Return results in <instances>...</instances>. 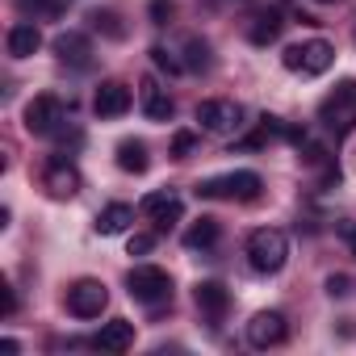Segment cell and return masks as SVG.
I'll use <instances>...</instances> for the list:
<instances>
[{
  "mask_svg": "<svg viewBox=\"0 0 356 356\" xmlns=\"http://www.w3.org/2000/svg\"><path fill=\"white\" fill-rule=\"evenodd\" d=\"M138 105H143V113H147V122H168L172 118V97H168V88H159V80L155 76H147L143 84H138Z\"/></svg>",
  "mask_w": 356,
  "mask_h": 356,
  "instance_id": "5bb4252c",
  "label": "cell"
},
{
  "mask_svg": "<svg viewBox=\"0 0 356 356\" xmlns=\"http://www.w3.org/2000/svg\"><path fill=\"white\" fill-rule=\"evenodd\" d=\"M38 47H42V34H38L34 22H17V26L9 30V55H13V59H30Z\"/></svg>",
  "mask_w": 356,
  "mask_h": 356,
  "instance_id": "e0dca14e",
  "label": "cell"
},
{
  "mask_svg": "<svg viewBox=\"0 0 356 356\" xmlns=\"http://www.w3.org/2000/svg\"><path fill=\"white\" fill-rule=\"evenodd\" d=\"M92 26H97L101 34H109V38H126V26H122V17H118L113 9H97V13H92Z\"/></svg>",
  "mask_w": 356,
  "mask_h": 356,
  "instance_id": "7402d4cb",
  "label": "cell"
},
{
  "mask_svg": "<svg viewBox=\"0 0 356 356\" xmlns=\"http://www.w3.org/2000/svg\"><path fill=\"white\" fill-rule=\"evenodd\" d=\"M193 302H197V310L210 318V327H218V323L227 318V310H231V293H227V285H218V281H197V285H193Z\"/></svg>",
  "mask_w": 356,
  "mask_h": 356,
  "instance_id": "7c38bea8",
  "label": "cell"
},
{
  "mask_svg": "<svg viewBox=\"0 0 356 356\" xmlns=\"http://www.w3.org/2000/svg\"><path fill=\"white\" fill-rule=\"evenodd\" d=\"M67 113H72V105H67L63 97L38 92V97L26 105V130L38 134V138H59L63 126H67Z\"/></svg>",
  "mask_w": 356,
  "mask_h": 356,
  "instance_id": "5b68a950",
  "label": "cell"
},
{
  "mask_svg": "<svg viewBox=\"0 0 356 356\" xmlns=\"http://www.w3.org/2000/svg\"><path fill=\"white\" fill-rule=\"evenodd\" d=\"M0 352H5V356H17L22 343H17V339H0Z\"/></svg>",
  "mask_w": 356,
  "mask_h": 356,
  "instance_id": "4dcf8cb0",
  "label": "cell"
},
{
  "mask_svg": "<svg viewBox=\"0 0 356 356\" xmlns=\"http://www.w3.org/2000/svg\"><path fill=\"white\" fill-rule=\"evenodd\" d=\"M17 5H22V9H38V13H51V9H55L51 0H17Z\"/></svg>",
  "mask_w": 356,
  "mask_h": 356,
  "instance_id": "f546056e",
  "label": "cell"
},
{
  "mask_svg": "<svg viewBox=\"0 0 356 356\" xmlns=\"http://www.w3.org/2000/svg\"><path fill=\"white\" fill-rule=\"evenodd\" d=\"M126 293H130L138 306L159 310V306L172 302V277H168L163 268H155V264H134V268L126 273Z\"/></svg>",
  "mask_w": 356,
  "mask_h": 356,
  "instance_id": "277c9868",
  "label": "cell"
},
{
  "mask_svg": "<svg viewBox=\"0 0 356 356\" xmlns=\"http://www.w3.org/2000/svg\"><path fill=\"white\" fill-rule=\"evenodd\" d=\"M281 63L289 72H302V76H323L331 63H335V47L323 42V38H310V42H298L281 55Z\"/></svg>",
  "mask_w": 356,
  "mask_h": 356,
  "instance_id": "8992f818",
  "label": "cell"
},
{
  "mask_svg": "<svg viewBox=\"0 0 356 356\" xmlns=\"http://www.w3.org/2000/svg\"><path fill=\"white\" fill-rule=\"evenodd\" d=\"M147 163H151V159H147V143H143V138H122V143H118V168H122V172L143 176Z\"/></svg>",
  "mask_w": 356,
  "mask_h": 356,
  "instance_id": "ffe728a7",
  "label": "cell"
},
{
  "mask_svg": "<svg viewBox=\"0 0 356 356\" xmlns=\"http://www.w3.org/2000/svg\"><path fill=\"white\" fill-rule=\"evenodd\" d=\"M281 30H285V22H281V13H256L252 22H248V38L256 42V47H268V42H277L281 38Z\"/></svg>",
  "mask_w": 356,
  "mask_h": 356,
  "instance_id": "ac0fdd59",
  "label": "cell"
},
{
  "mask_svg": "<svg viewBox=\"0 0 356 356\" xmlns=\"http://www.w3.org/2000/svg\"><path fill=\"white\" fill-rule=\"evenodd\" d=\"M318 122H323L335 138H343V134L356 130V80H339V84L323 97Z\"/></svg>",
  "mask_w": 356,
  "mask_h": 356,
  "instance_id": "7a4b0ae2",
  "label": "cell"
},
{
  "mask_svg": "<svg viewBox=\"0 0 356 356\" xmlns=\"http://www.w3.org/2000/svg\"><path fill=\"white\" fill-rule=\"evenodd\" d=\"M264 189L260 172H227V176H210V181L197 185V197H210V202H256Z\"/></svg>",
  "mask_w": 356,
  "mask_h": 356,
  "instance_id": "3957f363",
  "label": "cell"
},
{
  "mask_svg": "<svg viewBox=\"0 0 356 356\" xmlns=\"http://www.w3.org/2000/svg\"><path fill=\"white\" fill-rule=\"evenodd\" d=\"M17 310V293L13 289H5V314H13Z\"/></svg>",
  "mask_w": 356,
  "mask_h": 356,
  "instance_id": "1f68e13d",
  "label": "cell"
},
{
  "mask_svg": "<svg viewBox=\"0 0 356 356\" xmlns=\"http://www.w3.org/2000/svg\"><path fill=\"white\" fill-rule=\"evenodd\" d=\"M138 214H147V218L163 231V227H172L176 218L185 214V206H181V197H176L172 189H159V193H147V197L138 202Z\"/></svg>",
  "mask_w": 356,
  "mask_h": 356,
  "instance_id": "4fadbf2b",
  "label": "cell"
},
{
  "mask_svg": "<svg viewBox=\"0 0 356 356\" xmlns=\"http://www.w3.org/2000/svg\"><path fill=\"white\" fill-rule=\"evenodd\" d=\"M318 5H339V0H318Z\"/></svg>",
  "mask_w": 356,
  "mask_h": 356,
  "instance_id": "d6a6232c",
  "label": "cell"
},
{
  "mask_svg": "<svg viewBox=\"0 0 356 356\" xmlns=\"http://www.w3.org/2000/svg\"><path fill=\"white\" fill-rule=\"evenodd\" d=\"M327 293H331V298H343V293H348V277L331 273V277H327Z\"/></svg>",
  "mask_w": 356,
  "mask_h": 356,
  "instance_id": "f1b7e54d",
  "label": "cell"
},
{
  "mask_svg": "<svg viewBox=\"0 0 356 356\" xmlns=\"http://www.w3.org/2000/svg\"><path fill=\"white\" fill-rule=\"evenodd\" d=\"M185 51H189V59H185V67H189V72H206V67H210V42L189 38V42H185Z\"/></svg>",
  "mask_w": 356,
  "mask_h": 356,
  "instance_id": "603a6c76",
  "label": "cell"
},
{
  "mask_svg": "<svg viewBox=\"0 0 356 356\" xmlns=\"http://www.w3.org/2000/svg\"><path fill=\"white\" fill-rule=\"evenodd\" d=\"M193 147H197V134H189V130H181V134L172 138V155H176V159H185Z\"/></svg>",
  "mask_w": 356,
  "mask_h": 356,
  "instance_id": "d4e9b609",
  "label": "cell"
},
{
  "mask_svg": "<svg viewBox=\"0 0 356 356\" xmlns=\"http://www.w3.org/2000/svg\"><path fill=\"white\" fill-rule=\"evenodd\" d=\"M101 352H126V348H134V323L130 318H113V323H105L101 331H97V339H92Z\"/></svg>",
  "mask_w": 356,
  "mask_h": 356,
  "instance_id": "2e32d148",
  "label": "cell"
},
{
  "mask_svg": "<svg viewBox=\"0 0 356 356\" xmlns=\"http://www.w3.org/2000/svg\"><path fill=\"white\" fill-rule=\"evenodd\" d=\"M92 109H97V118H122L130 109V88L122 80H105L92 97Z\"/></svg>",
  "mask_w": 356,
  "mask_h": 356,
  "instance_id": "9a60e30c",
  "label": "cell"
},
{
  "mask_svg": "<svg viewBox=\"0 0 356 356\" xmlns=\"http://www.w3.org/2000/svg\"><path fill=\"white\" fill-rule=\"evenodd\" d=\"M55 55H59L63 67H76V72H88L92 67V42L80 30H63L55 38Z\"/></svg>",
  "mask_w": 356,
  "mask_h": 356,
  "instance_id": "8fae6325",
  "label": "cell"
},
{
  "mask_svg": "<svg viewBox=\"0 0 356 356\" xmlns=\"http://www.w3.org/2000/svg\"><path fill=\"white\" fill-rule=\"evenodd\" d=\"M197 126H202L206 134L227 138V134H235V130L243 126V109H239L235 101H222V97L202 101V105H197Z\"/></svg>",
  "mask_w": 356,
  "mask_h": 356,
  "instance_id": "52a82bcc",
  "label": "cell"
},
{
  "mask_svg": "<svg viewBox=\"0 0 356 356\" xmlns=\"http://www.w3.org/2000/svg\"><path fill=\"white\" fill-rule=\"evenodd\" d=\"M339 239H343L348 252L356 256V218H343V222H339Z\"/></svg>",
  "mask_w": 356,
  "mask_h": 356,
  "instance_id": "83f0119b",
  "label": "cell"
},
{
  "mask_svg": "<svg viewBox=\"0 0 356 356\" xmlns=\"http://www.w3.org/2000/svg\"><path fill=\"white\" fill-rule=\"evenodd\" d=\"M151 59H155V67H159V72H168V76H181V72H185V63L176 59L168 47H151Z\"/></svg>",
  "mask_w": 356,
  "mask_h": 356,
  "instance_id": "cb8c5ba5",
  "label": "cell"
},
{
  "mask_svg": "<svg viewBox=\"0 0 356 356\" xmlns=\"http://www.w3.org/2000/svg\"><path fill=\"white\" fill-rule=\"evenodd\" d=\"M80 168L72 163V159H51L47 163V172H42V189L55 197V202H67V197H76L80 193Z\"/></svg>",
  "mask_w": 356,
  "mask_h": 356,
  "instance_id": "9c48e42d",
  "label": "cell"
},
{
  "mask_svg": "<svg viewBox=\"0 0 356 356\" xmlns=\"http://www.w3.org/2000/svg\"><path fill=\"white\" fill-rule=\"evenodd\" d=\"M172 13H176V9H172V0H151V17H155V26H168Z\"/></svg>",
  "mask_w": 356,
  "mask_h": 356,
  "instance_id": "484cf974",
  "label": "cell"
},
{
  "mask_svg": "<svg viewBox=\"0 0 356 356\" xmlns=\"http://www.w3.org/2000/svg\"><path fill=\"white\" fill-rule=\"evenodd\" d=\"M155 248V235H130V256H147Z\"/></svg>",
  "mask_w": 356,
  "mask_h": 356,
  "instance_id": "4316f807",
  "label": "cell"
},
{
  "mask_svg": "<svg viewBox=\"0 0 356 356\" xmlns=\"http://www.w3.org/2000/svg\"><path fill=\"white\" fill-rule=\"evenodd\" d=\"M218 235H222L218 218H197V222L185 231V248H189V252H206V248L218 243Z\"/></svg>",
  "mask_w": 356,
  "mask_h": 356,
  "instance_id": "44dd1931",
  "label": "cell"
},
{
  "mask_svg": "<svg viewBox=\"0 0 356 356\" xmlns=\"http://www.w3.org/2000/svg\"><path fill=\"white\" fill-rule=\"evenodd\" d=\"M130 222H134V206L113 202V206H105V210L97 214V235H122Z\"/></svg>",
  "mask_w": 356,
  "mask_h": 356,
  "instance_id": "d6986e66",
  "label": "cell"
},
{
  "mask_svg": "<svg viewBox=\"0 0 356 356\" xmlns=\"http://www.w3.org/2000/svg\"><path fill=\"white\" fill-rule=\"evenodd\" d=\"M285 260H289V239H285V231H277V227H260V231L248 235V264H252L260 277L281 273Z\"/></svg>",
  "mask_w": 356,
  "mask_h": 356,
  "instance_id": "6da1fadb",
  "label": "cell"
},
{
  "mask_svg": "<svg viewBox=\"0 0 356 356\" xmlns=\"http://www.w3.org/2000/svg\"><path fill=\"white\" fill-rule=\"evenodd\" d=\"M109 306V289L97 281V277H80L72 289H67V310L76 318H101V310Z\"/></svg>",
  "mask_w": 356,
  "mask_h": 356,
  "instance_id": "ba28073f",
  "label": "cell"
},
{
  "mask_svg": "<svg viewBox=\"0 0 356 356\" xmlns=\"http://www.w3.org/2000/svg\"><path fill=\"white\" fill-rule=\"evenodd\" d=\"M285 335H289V323H285L281 310H260L248 323V343L252 348H277V343H285Z\"/></svg>",
  "mask_w": 356,
  "mask_h": 356,
  "instance_id": "30bf717a",
  "label": "cell"
}]
</instances>
